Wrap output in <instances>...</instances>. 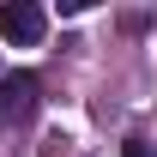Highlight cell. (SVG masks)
I'll return each mask as SVG.
<instances>
[{
	"label": "cell",
	"mask_w": 157,
	"mask_h": 157,
	"mask_svg": "<svg viewBox=\"0 0 157 157\" xmlns=\"http://www.w3.org/2000/svg\"><path fill=\"white\" fill-rule=\"evenodd\" d=\"M30 115H36V78L0 73V121H30Z\"/></svg>",
	"instance_id": "2"
},
{
	"label": "cell",
	"mask_w": 157,
	"mask_h": 157,
	"mask_svg": "<svg viewBox=\"0 0 157 157\" xmlns=\"http://www.w3.org/2000/svg\"><path fill=\"white\" fill-rule=\"evenodd\" d=\"M121 157H157V151L145 145V139H127V145H121Z\"/></svg>",
	"instance_id": "3"
},
{
	"label": "cell",
	"mask_w": 157,
	"mask_h": 157,
	"mask_svg": "<svg viewBox=\"0 0 157 157\" xmlns=\"http://www.w3.org/2000/svg\"><path fill=\"white\" fill-rule=\"evenodd\" d=\"M42 30H48V12H42L36 0L0 6V36H6V42H42Z\"/></svg>",
	"instance_id": "1"
}]
</instances>
